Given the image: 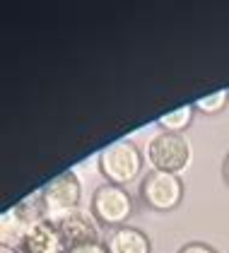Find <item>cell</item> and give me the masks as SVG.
I'll return each instance as SVG.
<instances>
[{
	"mask_svg": "<svg viewBox=\"0 0 229 253\" xmlns=\"http://www.w3.org/2000/svg\"><path fill=\"white\" fill-rule=\"evenodd\" d=\"M96 167L106 183L128 188L131 183L140 178L142 169H145V152L133 140H114L99 150Z\"/></svg>",
	"mask_w": 229,
	"mask_h": 253,
	"instance_id": "6da1fadb",
	"label": "cell"
},
{
	"mask_svg": "<svg viewBox=\"0 0 229 253\" xmlns=\"http://www.w3.org/2000/svg\"><path fill=\"white\" fill-rule=\"evenodd\" d=\"M145 159L154 171H167V174L181 176L193 162L191 140L183 133H167L159 130L154 137H150Z\"/></svg>",
	"mask_w": 229,
	"mask_h": 253,
	"instance_id": "7a4b0ae2",
	"label": "cell"
},
{
	"mask_svg": "<svg viewBox=\"0 0 229 253\" xmlns=\"http://www.w3.org/2000/svg\"><path fill=\"white\" fill-rule=\"evenodd\" d=\"M90 212L96 219L99 227H106L109 232L128 227V219L135 212L133 195L128 193V188L114 186V183H101L96 186L92 200H90Z\"/></svg>",
	"mask_w": 229,
	"mask_h": 253,
	"instance_id": "3957f363",
	"label": "cell"
},
{
	"mask_svg": "<svg viewBox=\"0 0 229 253\" xmlns=\"http://www.w3.org/2000/svg\"><path fill=\"white\" fill-rule=\"evenodd\" d=\"M186 195V186L181 176L167 174V171H154L150 169L140 178V200L150 210L157 212H172L181 205Z\"/></svg>",
	"mask_w": 229,
	"mask_h": 253,
	"instance_id": "277c9868",
	"label": "cell"
},
{
	"mask_svg": "<svg viewBox=\"0 0 229 253\" xmlns=\"http://www.w3.org/2000/svg\"><path fill=\"white\" fill-rule=\"evenodd\" d=\"M39 195L46 205V212L48 219H56L60 214L77 210L80 208V200H82V183L77 178L75 171H63V174L53 176L51 181H46Z\"/></svg>",
	"mask_w": 229,
	"mask_h": 253,
	"instance_id": "5b68a950",
	"label": "cell"
},
{
	"mask_svg": "<svg viewBox=\"0 0 229 253\" xmlns=\"http://www.w3.org/2000/svg\"><path fill=\"white\" fill-rule=\"evenodd\" d=\"M56 224L58 234L65 244V249H77V246H85V244H96L101 241V234H99V224L92 217L90 210L85 208H77V210H70V212L60 214L56 219H51Z\"/></svg>",
	"mask_w": 229,
	"mask_h": 253,
	"instance_id": "8992f818",
	"label": "cell"
},
{
	"mask_svg": "<svg viewBox=\"0 0 229 253\" xmlns=\"http://www.w3.org/2000/svg\"><path fill=\"white\" fill-rule=\"evenodd\" d=\"M22 253H68L60 234H58L56 224L51 219L46 222H39L34 227H29V232L24 236V244H22Z\"/></svg>",
	"mask_w": 229,
	"mask_h": 253,
	"instance_id": "52a82bcc",
	"label": "cell"
},
{
	"mask_svg": "<svg viewBox=\"0 0 229 253\" xmlns=\"http://www.w3.org/2000/svg\"><path fill=\"white\" fill-rule=\"evenodd\" d=\"M104 244H106L109 253H152L150 236L137 227H131V224L109 232Z\"/></svg>",
	"mask_w": 229,
	"mask_h": 253,
	"instance_id": "ba28073f",
	"label": "cell"
},
{
	"mask_svg": "<svg viewBox=\"0 0 229 253\" xmlns=\"http://www.w3.org/2000/svg\"><path fill=\"white\" fill-rule=\"evenodd\" d=\"M10 212L15 214L24 227H34V224H39V222H46V219H48L46 205H44V200H41L39 191L37 193L24 195L22 200H17V203L10 208Z\"/></svg>",
	"mask_w": 229,
	"mask_h": 253,
	"instance_id": "9c48e42d",
	"label": "cell"
},
{
	"mask_svg": "<svg viewBox=\"0 0 229 253\" xmlns=\"http://www.w3.org/2000/svg\"><path fill=\"white\" fill-rule=\"evenodd\" d=\"M29 232V227H24L10 210H5L0 217V246H10V249H22L24 236Z\"/></svg>",
	"mask_w": 229,
	"mask_h": 253,
	"instance_id": "30bf717a",
	"label": "cell"
},
{
	"mask_svg": "<svg viewBox=\"0 0 229 253\" xmlns=\"http://www.w3.org/2000/svg\"><path fill=\"white\" fill-rule=\"evenodd\" d=\"M193 116H195V106L193 104H183V106H179V109H174V111L157 118V126L162 130H167V133H183L186 135L188 126L193 123Z\"/></svg>",
	"mask_w": 229,
	"mask_h": 253,
	"instance_id": "8fae6325",
	"label": "cell"
},
{
	"mask_svg": "<svg viewBox=\"0 0 229 253\" xmlns=\"http://www.w3.org/2000/svg\"><path fill=\"white\" fill-rule=\"evenodd\" d=\"M193 106H195V111H200V114H205V116H217V114H222L229 106V89H217V92H212V94H205V97L195 99Z\"/></svg>",
	"mask_w": 229,
	"mask_h": 253,
	"instance_id": "7c38bea8",
	"label": "cell"
},
{
	"mask_svg": "<svg viewBox=\"0 0 229 253\" xmlns=\"http://www.w3.org/2000/svg\"><path fill=\"white\" fill-rule=\"evenodd\" d=\"M176 253H217L212 246L203 244V241H191V244H183Z\"/></svg>",
	"mask_w": 229,
	"mask_h": 253,
	"instance_id": "4fadbf2b",
	"label": "cell"
},
{
	"mask_svg": "<svg viewBox=\"0 0 229 253\" xmlns=\"http://www.w3.org/2000/svg\"><path fill=\"white\" fill-rule=\"evenodd\" d=\"M68 253H109V249H106L104 241H96V244H85V246L70 249Z\"/></svg>",
	"mask_w": 229,
	"mask_h": 253,
	"instance_id": "5bb4252c",
	"label": "cell"
},
{
	"mask_svg": "<svg viewBox=\"0 0 229 253\" xmlns=\"http://www.w3.org/2000/svg\"><path fill=\"white\" fill-rule=\"evenodd\" d=\"M222 176H225V183L229 186V152L225 155V162H222Z\"/></svg>",
	"mask_w": 229,
	"mask_h": 253,
	"instance_id": "9a60e30c",
	"label": "cell"
},
{
	"mask_svg": "<svg viewBox=\"0 0 229 253\" xmlns=\"http://www.w3.org/2000/svg\"><path fill=\"white\" fill-rule=\"evenodd\" d=\"M0 253H22L17 249H10V246H0Z\"/></svg>",
	"mask_w": 229,
	"mask_h": 253,
	"instance_id": "2e32d148",
	"label": "cell"
}]
</instances>
